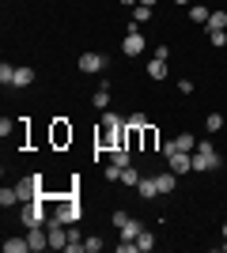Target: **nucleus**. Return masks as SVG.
Returning a JSON list of instances; mask_svg holds the SVG:
<instances>
[{"label":"nucleus","instance_id":"nucleus-1","mask_svg":"<svg viewBox=\"0 0 227 253\" xmlns=\"http://www.w3.org/2000/svg\"><path fill=\"white\" fill-rule=\"evenodd\" d=\"M45 208H49V215H53L57 223H68V227H72V223H80V215H84L72 189H68V197H45Z\"/></svg>","mask_w":227,"mask_h":253},{"label":"nucleus","instance_id":"nucleus-2","mask_svg":"<svg viewBox=\"0 0 227 253\" xmlns=\"http://www.w3.org/2000/svg\"><path fill=\"white\" fill-rule=\"evenodd\" d=\"M216 167H220L216 148H212V144H197V151H193V170L208 174V170H216Z\"/></svg>","mask_w":227,"mask_h":253},{"label":"nucleus","instance_id":"nucleus-3","mask_svg":"<svg viewBox=\"0 0 227 253\" xmlns=\"http://www.w3.org/2000/svg\"><path fill=\"white\" fill-rule=\"evenodd\" d=\"M15 193H19L23 204H31V201H38V197H45V193H42V178H23L19 185H15Z\"/></svg>","mask_w":227,"mask_h":253},{"label":"nucleus","instance_id":"nucleus-4","mask_svg":"<svg viewBox=\"0 0 227 253\" xmlns=\"http://www.w3.org/2000/svg\"><path fill=\"white\" fill-rule=\"evenodd\" d=\"M45 231H49V250H68V223L49 219V223H45Z\"/></svg>","mask_w":227,"mask_h":253},{"label":"nucleus","instance_id":"nucleus-5","mask_svg":"<svg viewBox=\"0 0 227 253\" xmlns=\"http://www.w3.org/2000/svg\"><path fill=\"white\" fill-rule=\"evenodd\" d=\"M121 53H125V57H136V53H144V34L136 31V23H133L129 34H125V42H121Z\"/></svg>","mask_w":227,"mask_h":253},{"label":"nucleus","instance_id":"nucleus-6","mask_svg":"<svg viewBox=\"0 0 227 253\" xmlns=\"http://www.w3.org/2000/svg\"><path fill=\"white\" fill-rule=\"evenodd\" d=\"M167 163H171L174 174H189L193 170V151H174V155H167Z\"/></svg>","mask_w":227,"mask_h":253},{"label":"nucleus","instance_id":"nucleus-7","mask_svg":"<svg viewBox=\"0 0 227 253\" xmlns=\"http://www.w3.org/2000/svg\"><path fill=\"white\" fill-rule=\"evenodd\" d=\"M27 242H31V253L49 250V231H45V227H31V231H27Z\"/></svg>","mask_w":227,"mask_h":253},{"label":"nucleus","instance_id":"nucleus-8","mask_svg":"<svg viewBox=\"0 0 227 253\" xmlns=\"http://www.w3.org/2000/svg\"><path fill=\"white\" fill-rule=\"evenodd\" d=\"M102 68H106L102 53H80V72H102Z\"/></svg>","mask_w":227,"mask_h":253},{"label":"nucleus","instance_id":"nucleus-9","mask_svg":"<svg viewBox=\"0 0 227 253\" xmlns=\"http://www.w3.org/2000/svg\"><path fill=\"white\" fill-rule=\"evenodd\" d=\"M72 144V125L68 121H53V148H65Z\"/></svg>","mask_w":227,"mask_h":253},{"label":"nucleus","instance_id":"nucleus-10","mask_svg":"<svg viewBox=\"0 0 227 253\" xmlns=\"http://www.w3.org/2000/svg\"><path fill=\"white\" fill-rule=\"evenodd\" d=\"M136 193H140L144 201H151V197H159V178H140V185H136Z\"/></svg>","mask_w":227,"mask_h":253},{"label":"nucleus","instance_id":"nucleus-11","mask_svg":"<svg viewBox=\"0 0 227 253\" xmlns=\"http://www.w3.org/2000/svg\"><path fill=\"white\" fill-rule=\"evenodd\" d=\"M110 163H114V167H121V170L133 167V163H129V148H125V144H121V148H110Z\"/></svg>","mask_w":227,"mask_h":253},{"label":"nucleus","instance_id":"nucleus-12","mask_svg":"<svg viewBox=\"0 0 227 253\" xmlns=\"http://www.w3.org/2000/svg\"><path fill=\"white\" fill-rule=\"evenodd\" d=\"M140 140H144V151H155V148H159V132H155L151 125L140 128Z\"/></svg>","mask_w":227,"mask_h":253},{"label":"nucleus","instance_id":"nucleus-13","mask_svg":"<svg viewBox=\"0 0 227 253\" xmlns=\"http://www.w3.org/2000/svg\"><path fill=\"white\" fill-rule=\"evenodd\" d=\"M91 102H95V110H110V84L98 87L95 95H91Z\"/></svg>","mask_w":227,"mask_h":253},{"label":"nucleus","instance_id":"nucleus-14","mask_svg":"<svg viewBox=\"0 0 227 253\" xmlns=\"http://www.w3.org/2000/svg\"><path fill=\"white\" fill-rule=\"evenodd\" d=\"M140 231H144V227H140L136 219H125V227H121V238H125V242H136V238H140Z\"/></svg>","mask_w":227,"mask_h":253},{"label":"nucleus","instance_id":"nucleus-15","mask_svg":"<svg viewBox=\"0 0 227 253\" xmlns=\"http://www.w3.org/2000/svg\"><path fill=\"white\" fill-rule=\"evenodd\" d=\"M34 84V72L31 68H15V80H11V87H31Z\"/></svg>","mask_w":227,"mask_h":253},{"label":"nucleus","instance_id":"nucleus-16","mask_svg":"<svg viewBox=\"0 0 227 253\" xmlns=\"http://www.w3.org/2000/svg\"><path fill=\"white\" fill-rule=\"evenodd\" d=\"M174 144H178V151H197L193 132H178V136H174Z\"/></svg>","mask_w":227,"mask_h":253},{"label":"nucleus","instance_id":"nucleus-17","mask_svg":"<svg viewBox=\"0 0 227 253\" xmlns=\"http://www.w3.org/2000/svg\"><path fill=\"white\" fill-rule=\"evenodd\" d=\"M174 185H178V174H174V170L159 174V193H174Z\"/></svg>","mask_w":227,"mask_h":253},{"label":"nucleus","instance_id":"nucleus-18","mask_svg":"<svg viewBox=\"0 0 227 253\" xmlns=\"http://www.w3.org/2000/svg\"><path fill=\"white\" fill-rule=\"evenodd\" d=\"M27 250H31L27 238H8V242H4V253H27Z\"/></svg>","mask_w":227,"mask_h":253},{"label":"nucleus","instance_id":"nucleus-19","mask_svg":"<svg viewBox=\"0 0 227 253\" xmlns=\"http://www.w3.org/2000/svg\"><path fill=\"white\" fill-rule=\"evenodd\" d=\"M208 31H227V11H212L208 15Z\"/></svg>","mask_w":227,"mask_h":253},{"label":"nucleus","instance_id":"nucleus-20","mask_svg":"<svg viewBox=\"0 0 227 253\" xmlns=\"http://www.w3.org/2000/svg\"><path fill=\"white\" fill-rule=\"evenodd\" d=\"M148 19H151V4H136V8H133V23L140 27V23H148Z\"/></svg>","mask_w":227,"mask_h":253},{"label":"nucleus","instance_id":"nucleus-21","mask_svg":"<svg viewBox=\"0 0 227 253\" xmlns=\"http://www.w3.org/2000/svg\"><path fill=\"white\" fill-rule=\"evenodd\" d=\"M208 15H212V11H208L205 4H193V8H189V19H193V23H205V27H208Z\"/></svg>","mask_w":227,"mask_h":253},{"label":"nucleus","instance_id":"nucleus-22","mask_svg":"<svg viewBox=\"0 0 227 253\" xmlns=\"http://www.w3.org/2000/svg\"><path fill=\"white\" fill-rule=\"evenodd\" d=\"M148 76H151V80H163V76H167V61H159V57L148 61Z\"/></svg>","mask_w":227,"mask_h":253},{"label":"nucleus","instance_id":"nucleus-23","mask_svg":"<svg viewBox=\"0 0 227 253\" xmlns=\"http://www.w3.org/2000/svg\"><path fill=\"white\" fill-rule=\"evenodd\" d=\"M121 181H125V185H140V170H136V167H125V170H121Z\"/></svg>","mask_w":227,"mask_h":253},{"label":"nucleus","instance_id":"nucleus-24","mask_svg":"<svg viewBox=\"0 0 227 253\" xmlns=\"http://www.w3.org/2000/svg\"><path fill=\"white\" fill-rule=\"evenodd\" d=\"M0 204H4V208L19 204V193H15V189H0Z\"/></svg>","mask_w":227,"mask_h":253},{"label":"nucleus","instance_id":"nucleus-25","mask_svg":"<svg viewBox=\"0 0 227 253\" xmlns=\"http://www.w3.org/2000/svg\"><path fill=\"white\" fill-rule=\"evenodd\" d=\"M205 128H208V132H220V128H224V117H220V114H208L205 117Z\"/></svg>","mask_w":227,"mask_h":253},{"label":"nucleus","instance_id":"nucleus-26","mask_svg":"<svg viewBox=\"0 0 227 253\" xmlns=\"http://www.w3.org/2000/svg\"><path fill=\"white\" fill-rule=\"evenodd\" d=\"M155 246V234L151 231H140V238H136V250H151Z\"/></svg>","mask_w":227,"mask_h":253},{"label":"nucleus","instance_id":"nucleus-27","mask_svg":"<svg viewBox=\"0 0 227 253\" xmlns=\"http://www.w3.org/2000/svg\"><path fill=\"white\" fill-rule=\"evenodd\" d=\"M11 80H15V68H11V64H8V61H4V64H0V84L8 87V84H11Z\"/></svg>","mask_w":227,"mask_h":253},{"label":"nucleus","instance_id":"nucleus-28","mask_svg":"<svg viewBox=\"0 0 227 253\" xmlns=\"http://www.w3.org/2000/svg\"><path fill=\"white\" fill-rule=\"evenodd\" d=\"M125 125H129V128H144V125H151V121H148L144 114H129V121H125Z\"/></svg>","mask_w":227,"mask_h":253},{"label":"nucleus","instance_id":"nucleus-29","mask_svg":"<svg viewBox=\"0 0 227 253\" xmlns=\"http://www.w3.org/2000/svg\"><path fill=\"white\" fill-rule=\"evenodd\" d=\"M208 42L212 45H227V34L224 31H208Z\"/></svg>","mask_w":227,"mask_h":253},{"label":"nucleus","instance_id":"nucleus-30","mask_svg":"<svg viewBox=\"0 0 227 253\" xmlns=\"http://www.w3.org/2000/svg\"><path fill=\"white\" fill-rule=\"evenodd\" d=\"M84 250L87 253H98V250H102V238H84Z\"/></svg>","mask_w":227,"mask_h":253},{"label":"nucleus","instance_id":"nucleus-31","mask_svg":"<svg viewBox=\"0 0 227 253\" xmlns=\"http://www.w3.org/2000/svg\"><path fill=\"white\" fill-rule=\"evenodd\" d=\"M102 174H106V178H110V181H121V167H114V163H110V167H106V170H102Z\"/></svg>","mask_w":227,"mask_h":253},{"label":"nucleus","instance_id":"nucleus-32","mask_svg":"<svg viewBox=\"0 0 227 253\" xmlns=\"http://www.w3.org/2000/svg\"><path fill=\"white\" fill-rule=\"evenodd\" d=\"M118 121H121V117L114 114V110H102V125H118Z\"/></svg>","mask_w":227,"mask_h":253},{"label":"nucleus","instance_id":"nucleus-33","mask_svg":"<svg viewBox=\"0 0 227 253\" xmlns=\"http://www.w3.org/2000/svg\"><path fill=\"white\" fill-rule=\"evenodd\" d=\"M118 253H136V242H125V238H121V246H118Z\"/></svg>","mask_w":227,"mask_h":253},{"label":"nucleus","instance_id":"nucleus-34","mask_svg":"<svg viewBox=\"0 0 227 253\" xmlns=\"http://www.w3.org/2000/svg\"><path fill=\"white\" fill-rule=\"evenodd\" d=\"M121 4H129V8H136V4H140V0H121Z\"/></svg>","mask_w":227,"mask_h":253},{"label":"nucleus","instance_id":"nucleus-35","mask_svg":"<svg viewBox=\"0 0 227 253\" xmlns=\"http://www.w3.org/2000/svg\"><path fill=\"white\" fill-rule=\"evenodd\" d=\"M174 4H189V0H174Z\"/></svg>","mask_w":227,"mask_h":253},{"label":"nucleus","instance_id":"nucleus-36","mask_svg":"<svg viewBox=\"0 0 227 253\" xmlns=\"http://www.w3.org/2000/svg\"><path fill=\"white\" fill-rule=\"evenodd\" d=\"M140 4H155V0H140Z\"/></svg>","mask_w":227,"mask_h":253},{"label":"nucleus","instance_id":"nucleus-37","mask_svg":"<svg viewBox=\"0 0 227 253\" xmlns=\"http://www.w3.org/2000/svg\"><path fill=\"white\" fill-rule=\"evenodd\" d=\"M224 238H227V223H224Z\"/></svg>","mask_w":227,"mask_h":253}]
</instances>
